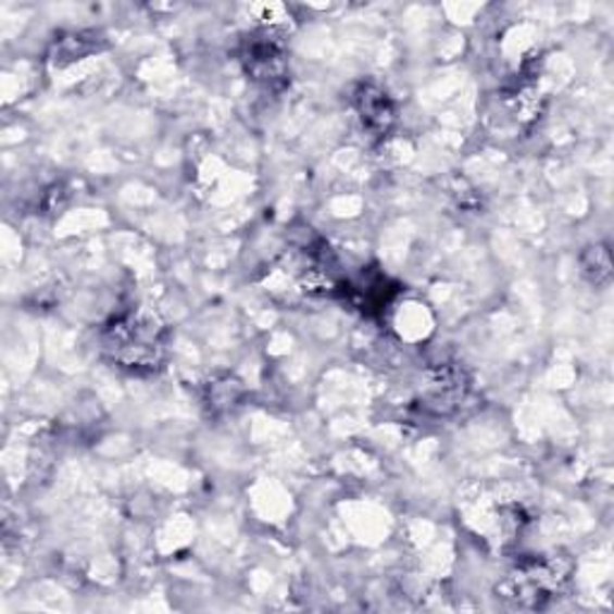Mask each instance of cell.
Instances as JSON below:
<instances>
[{
  "mask_svg": "<svg viewBox=\"0 0 614 614\" xmlns=\"http://www.w3.org/2000/svg\"><path fill=\"white\" fill-rule=\"evenodd\" d=\"M106 349L125 367H156L161 358L159 327L152 319H118L106 334Z\"/></svg>",
  "mask_w": 614,
  "mask_h": 614,
  "instance_id": "6da1fadb",
  "label": "cell"
},
{
  "mask_svg": "<svg viewBox=\"0 0 614 614\" xmlns=\"http://www.w3.org/2000/svg\"><path fill=\"white\" fill-rule=\"evenodd\" d=\"M246 63L254 79L274 83V79H279L284 75V46L276 41L272 34L254 37L248 43Z\"/></svg>",
  "mask_w": 614,
  "mask_h": 614,
  "instance_id": "7a4b0ae2",
  "label": "cell"
},
{
  "mask_svg": "<svg viewBox=\"0 0 614 614\" xmlns=\"http://www.w3.org/2000/svg\"><path fill=\"white\" fill-rule=\"evenodd\" d=\"M358 109H361L363 121L375 127V130H387L389 123L393 121V109L387 95L377 87H365L358 95Z\"/></svg>",
  "mask_w": 614,
  "mask_h": 614,
  "instance_id": "3957f363",
  "label": "cell"
}]
</instances>
